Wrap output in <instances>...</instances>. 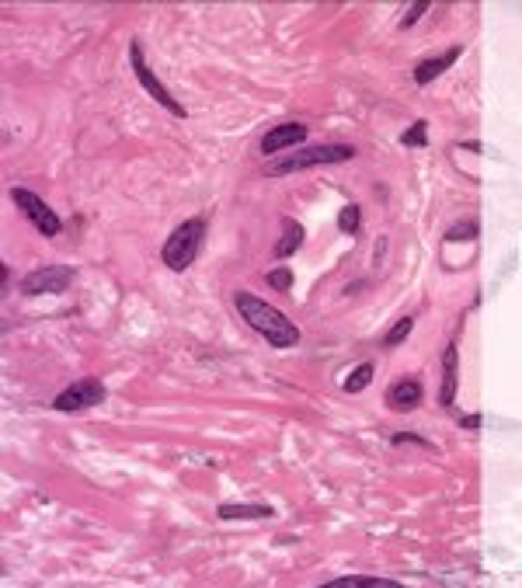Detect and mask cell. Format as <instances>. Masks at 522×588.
Segmentation results:
<instances>
[{
	"label": "cell",
	"mask_w": 522,
	"mask_h": 588,
	"mask_svg": "<svg viewBox=\"0 0 522 588\" xmlns=\"http://www.w3.org/2000/svg\"><path fill=\"white\" fill-rule=\"evenodd\" d=\"M234 303H237V310H240V317L247 320V324H251L261 338H269L275 348H289V345L299 341V328L289 324V317H286L282 310H275V306H269V303H261V299L251 296V293H237Z\"/></svg>",
	"instance_id": "obj_1"
},
{
	"label": "cell",
	"mask_w": 522,
	"mask_h": 588,
	"mask_svg": "<svg viewBox=\"0 0 522 588\" xmlns=\"http://www.w3.org/2000/svg\"><path fill=\"white\" fill-rule=\"evenodd\" d=\"M355 150L345 146V143H321V146H306V150H296L293 157H282L275 164H269L265 171L269 174H293V171H303V168H317V164H345L352 160Z\"/></svg>",
	"instance_id": "obj_2"
},
{
	"label": "cell",
	"mask_w": 522,
	"mask_h": 588,
	"mask_svg": "<svg viewBox=\"0 0 522 588\" xmlns=\"http://www.w3.org/2000/svg\"><path fill=\"white\" fill-rule=\"evenodd\" d=\"M202 237H205V220L181 223L168 237V244H164V264H168V269H174V272H185L188 264L195 261L198 247H202Z\"/></svg>",
	"instance_id": "obj_3"
},
{
	"label": "cell",
	"mask_w": 522,
	"mask_h": 588,
	"mask_svg": "<svg viewBox=\"0 0 522 588\" xmlns=\"http://www.w3.org/2000/svg\"><path fill=\"white\" fill-rule=\"evenodd\" d=\"M11 199L21 205V212L32 220V227H35L42 237H56V234H60V227H63V223H60V216H56V212H52L38 195H32V192H25V188H14V192H11Z\"/></svg>",
	"instance_id": "obj_4"
},
{
	"label": "cell",
	"mask_w": 522,
	"mask_h": 588,
	"mask_svg": "<svg viewBox=\"0 0 522 588\" xmlns=\"http://www.w3.org/2000/svg\"><path fill=\"white\" fill-rule=\"evenodd\" d=\"M73 282V269L56 264V269H35L32 275L21 279V293L25 296H45V293H63Z\"/></svg>",
	"instance_id": "obj_5"
},
{
	"label": "cell",
	"mask_w": 522,
	"mask_h": 588,
	"mask_svg": "<svg viewBox=\"0 0 522 588\" xmlns=\"http://www.w3.org/2000/svg\"><path fill=\"white\" fill-rule=\"evenodd\" d=\"M104 400V387L98 380H77L73 387H67L56 400H52V407L56 411H84V407H94Z\"/></svg>",
	"instance_id": "obj_6"
},
{
	"label": "cell",
	"mask_w": 522,
	"mask_h": 588,
	"mask_svg": "<svg viewBox=\"0 0 522 588\" xmlns=\"http://www.w3.org/2000/svg\"><path fill=\"white\" fill-rule=\"evenodd\" d=\"M129 60H133V70H136L139 84H143V87H146V91H150V94H153L157 101H161L164 109H171L174 115H185V109H181V104H178V101L171 98V91H168V87H164L161 80H157V77H153V70H150V67L143 63V49H139L136 42H133V49H129Z\"/></svg>",
	"instance_id": "obj_7"
},
{
	"label": "cell",
	"mask_w": 522,
	"mask_h": 588,
	"mask_svg": "<svg viewBox=\"0 0 522 588\" xmlns=\"http://www.w3.org/2000/svg\"><path fill=\"white\" fill-rule=\"evenodd\" d=\"M306 139V126L303 122H286L272 133H265V139H261V153H279L293 143H303Z\"/></svg>",
	"instance_id": "obj_8"
},
{
	"label": "cell",
	"mask_w": 522,
	"mask_h": 588,
	"mask_svg": "<svg viewBox=\"0 0 522 588\" xmlns=\"http://www.w3.org/2000/svg\"><path fill=\"white\" fill-rule=\"evenodd\" d=\"M456 60H459V45H449L442 56H429V60L418 63V67H414V80H418V84H432V80H435L439 74H446Z\"/></svg>",
	"instance_id": "obj_9"
},
{
	"label": "cell",
	"mask_w": 522,
	"mask_h": 588,
	"mask_svg": "<svg viewBox=\"0 0 522 588\" xmlns=\"http://www.w3.org/2000/svg\"><path fill=\"white\" fill-rule=\"evenodd\" d=\"M387 400H390V407H394V411H414V407H418V400H422V380H414V376L397 380V383L390 387Z\"/></svg>",
	"instance_id": "obj_10"
},
{
	"label": "cell",
	"mask_w": 522,
	"mask_h": 588,
	"mask_svg": "<svg viewBox=\"0 0 522 588\" xmlns=\"http://www.w3.org/2000/svg\"><path fill=\"white\" fill-rule=\"evenodd\" d=\"M453 394H456V345H449L442 355V404H453Z\"/></svg>",
	"instance_id": "obj_11"
},
{
	"label": "cell",
	"mask_w": 522,
	"mask_h": 588,
	"mask_svg": "<svg viewBox=\"0 0 522 588\" xmlns=\"http://www.w3.org/2000/svg\"><path fill=\"white\" fill-rule=\"evenodd\" d=\"M328 588H397V581H390V578L348 574V578H334V581H328Z\"/></svg>",
	"instance_id": "obj_12"
},
{
	"label": "cell",
	"mask_w": 522,
	"mask_h": 588,
	"mask_svg": "<svg viewBox=\"0 0 522 588\" xmlns=\"http://www.w3.org/2000/svg\"><path fill=\"white\" fill-rule=\"evenodd\" d=\"M272 515L269 505H220V519H265Z\"/></svg>",
	"instance_id": "obj_13"
},
{
	"label": "cell",
	"mask_w": 522,
	"mask_h": 588,
	"mask_svg": "<svg viewBox=\"0 0 522 588\" xmlns=\"http://www.w3.org/2000/svg\"><path fill=\"white\" fill-rule=\"evenodd\" d=\"M282 230H286V234H282V244L275 247V254H279V258H289V254L299 247V240H303V230H299L293 220H286V223H282Z\"/></svg>",
	"instance_id": "obj_14"
},
{
	"label": "cell",
	"mask_w": 522,
	"mask_h": 588,
	"mask_svg": "<svg viewBox=\"0 0 522 588\" xmlns=\"http://www.w3.org/2000/svg\"><path fill=\"white\" fill-rule=\"evenodd\" d=\"M370 380H373V365H370V362H362L359 369H352V372H348L345 390H348V394H359V390L370 387Z\"/></svg>",
	"instance_id": "obj_15"
},
{
	"label": "cell",
	"mask_w": 522,
	"mask_h": 588,
	"mask_svg": "<svg viewBox=\"0 0 522 588\" xmlns=\"http://www.w3.org/2000/svg\"><path fill=\"white\" fill-rule=\"evenodd\" d=\"M411 328H414V320H411V317H400V320H397V324L390 328V335L383 338V345H387V348H394V345H400V341H404V338L411 335Z\"/></svg>",
	"instance_id": "obj_16"
},
{
	"label": "cell",
	"mask_w": 522,
	"mask_h": 588,
	"mask_svg": "<svg viewBox=\"0 0 522 588\" xmlns=\"http://www.w3.org/2000/svg\"><path fill=\"white\" fill-rule=\"evenodd\" d=\"M338 227H341V234H355V230H359V205H345V209H341Z\"/></svg>",
	"instance_id": "obj_17"
},
{
	"label": "cell",
	"mask_w": 522,
	"mask_h": 588,
	"mask_svg": "<svg viewBox=\"0 0 522 588\" xmlns=\"http://www.w3.org/2000/svg\"><path fill=\"white\" fill-rule=\"evenodd\" d=\"M477 237V223H456L449 234H446V240L449 244H459V240H474Z\"/></svg>",
	"instance_id": "obj_18"
},
{
	"label": "cell",
	"mask_w": 522,
	"mask_h": 588,
	"mask_svg": "<svg viewBox=\"0 0 522 588\" xmlns=\"http://www.w3.org/2000/svg\"><path fill=\"white\" fill-rule=\"evenodd\" d=\"M425 129H429L425 122H414V126L404 133V143H407V146H425Z\"/></svg>",
	"instance_id": "obj_19"
},
{
	"label": "cell",
	"mask_w": 522,
	"mask_h": 588,
	"mask_svg": "<svg viewBox=\"0 0 522 588\" xmlns=\"http://www.w3.org/2000/svg\"><path fill=\"white\" fill-rule=\"evenodd\" d=\"M269 282H272L275 289L286 293V289L293 286V272H289V269H275V272H269Z\"/></svg>",
	"instance_id": "obj_20"
},
{
	"label": "cell",
	"mask_w": 522,
	"mask_h": 588,
	"mask_svg": "<svg viewBox=\"0 0 522 588\" xmlns=\"http://www.w3.org/2000/svg\"><path fill=\"white\" fill-rule=\"evenodd\" d=\"M425 11H429V4H425V0H422V4H414V8H411V11L404 14V28H407V25H414V21H418V18H422Z\"/></svg>",
	"instance_id": "obj_21"
}]
</instances>
